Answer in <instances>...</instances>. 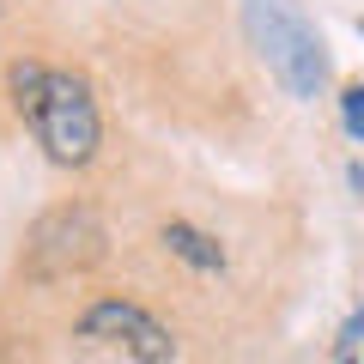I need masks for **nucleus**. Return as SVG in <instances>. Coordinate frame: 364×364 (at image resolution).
<instances>
[{
  "mask_svg": "<svg viewBox=\"0 0 364 364\" xmlns=\"http://www.w3.org/2000/svg\"><path fill=\"white\" fill-rule=\"evenodd\" d=\"M358 340H364V310H352L346 328H340V340H334V358H352V352H358Z\"/></svg>",
  "mask_w": 364,
  "mask_h": 364,
  "instance_id": "6e6552de",
  "label": "nucleus"
},
{
  "mask_svg": "<svg viewBox=\"0 0 364 364\" xmlns=\"http://www.w3.org/2000/svg\"><path fill=\"white\" fill-rule=\"evenodd\" d=\"M346 176H352V188H358V195H364V164H352Z\"/></svg>",
  "mask_w": 364,
  "mask_h": 364,
  "instance_id": "1a4fd4ad",
  "label": "nucleus"
},
{
  "mask_svg": "<svg viewBox=\"0 0 364 364\" xmlns=\"http://www.w3.org/2000/svg\"><path fill=\"white\" fill-rule=\"evenodd\" d=\"M79 340L104 352H122V358H140V364H170L176 358V340L158 316H146L140 304L128 298H97L85 316H79Z\"/></svg>",
  "mask_w": 364,
  "mask_h": 364,
  "instance_id": "20e7f679",
  "label": "nucleus"
},
{
  "mask_svg": "<svg viewBox=\"0 0 364 364\" xmlns=\"http://www.w3.org/2000/svg\"><path fill=\"white\" fill-rule=\"evenodd\" d=\"M43 73H49V67H37V61H13V67H6V85H13V109H18V116H31V109H37Z\"/></svg>",
  "mask_w": 364,
  "mask_h": 364,
  "instance_id": "423d86ee",
  "label": "nucleus"
},
{
  "mask_svg": "<svg viewBox=\"0 0 364 364\" xmlns=\"http://www.w3.org/2000/svg\"><path fill=\"white\" fill-rule=\"evenodd\" d=\"M104 249H109L104 219L73 200V207H49L37 225H31V237H25V267L37 273V279H67V273L97 267Z\"/></svg>",
  "mask_w": 364,
  "mask_h": 364,
  "instance_id": "7ed1b4c3",
  "label": "nucleus"
},
{
  "mask_svg": "<svg viewBox=\"0 0 364 364\" xmlns=\"http://www.w3.org/2000/svg\"><path fill=\"white\" fill-rule=\"evenodd\" d=\"M243 37L261 55V67L286 85V97H298V104L322 97L328 43H322V31L310 25V13H304L298 0H243Z\"/></svg>",
  "mask_w": 364,
  "mask_h": 364,
  "instance_id": "f257e3e1",
  "label": "nucleus"
},
{
  "mask_svg": "<svg viewBox=\"0 0 364 364\" xmlns=\"http://www.w3.org/2000/svg\"><path fill=\"white\" fill-rule=\"evenodd\" d=\"M358 37H364V18H358Z\"/></svg>",
  "mask_w": 364,
  "mask_h": 364,
  "instance_id": "9d476101",
  "label": "nucleus"
},
{
  "mask_svg": "<svg viewBox=\"0 0 364 364\" xmlns=\"http://www.w3.org/2000/svg\"><path fill=\"white\" fill-rule=\"evenodd\" d=\"M31 128H37V140H43V152L55 158V164H67V170H79V164H91L97 158V104H91V85L79 73H43V97H37V109H31Z\"/></svg>",
  "mask_w": 364,
  "mask_h": 364,
  "instance_id": "f03ea898",
  "label": "nucleus"
},
{
  "mask_svg": "<svg viewBox=\"0 0 364 364\" xmlns=\"http://www.w3.org/2000/svg\"><path fill=\"white\" fill-rule=\"evenodd\" d=\"M164 243H170V255H182L188 267H200V273H219V267H225V249L213 243L207 231L182 225V219H176V225H164Z\"/></svg>",
  "mask_w": 364,
  "mask_h": 364,
  "instance_id": "39448f33",
  "label": "nucleus"
},
{
  "mask_svg": "<svg viewBox=\"0 0 364 364\" xmlns=\"http://www.w3.org/2000/svg\"><path fill=\"white\" fill-rule=\"evenodd\" d=\"M340 122H346L352 140H364V85H346V91H340Z\"/></svg>",
  "mask_w": 364,
  "mask_h": 364,
  "instance_id": "0eeeda50",
  "label": "nucleus"
}]
</instances>
